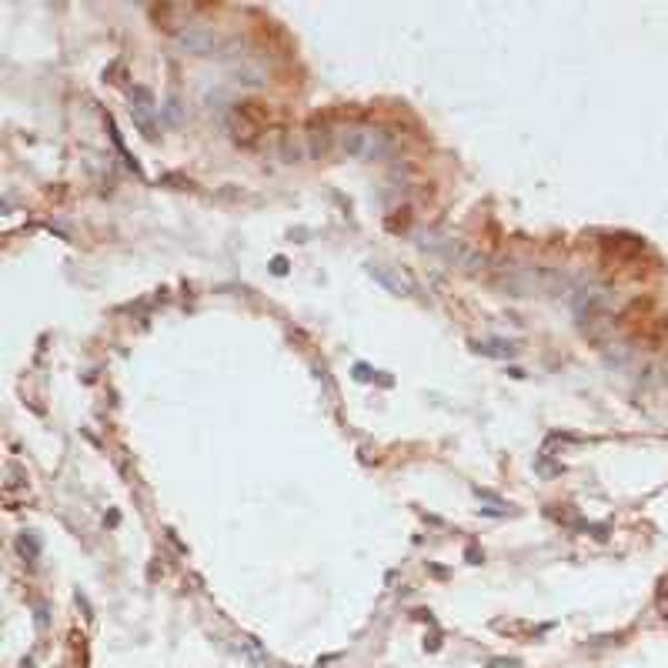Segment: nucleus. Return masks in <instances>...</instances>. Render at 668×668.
I'll return each instance as SVG.
<instances>
[{"label":"nucleus","instance_id":"1","mask_svg":"<svg viewBox=\"0 0 668 668\" xmlns=\"http://www.w3.org/2000/svg\"><path fill=\"white\" fill-rule=\"evenodd\" d=\"M268 124H271V111L264 104H254V101L237 104L235 111H231V120H227V128H231V134H235V141L245 144V147L258 141Z\"/></svg>","mask_w":668,"mask_h":668},{"label":"nucleus","instance_id":"2","mask_svg":"<svg viewBox=\"0 0 668 668\" xmlns=\"http://www.w3.org/2000/svg\"><path fill=\"white\" fill-rule=\"evenodd\" d=\"M341 147L354 157H381L387 151V138L375 128H361V124H352L338 134Z\"/></svg>","mask_w":668,"mask_h":668},{"label":"nucleus","instance_id":"3","mask_svg":"<svg viewBox=\"0 0 668 668\" xmlns=\"http://www.w3.org/2000/svg\"><path fill=\"white\" fill-rule=\"evenodd\" d=\"M625 321H628V325L635 328V334H638V338H645V341H662V338H665V331H668L665 317L652 315V305H642V301H638V305H635L632 311L625 315Z\"/></svg>","mask_w":668,"mask_h":668},{"label":"nucleus","instance_id":"4","mask_svg":"<svg viewBox=\"0 0 668 668\" xmlns=\"http://www.w3.org/2000/svg\"><path fill=\"white\" fill-rule=\"evenodd\" d=\"M601 251H605V258L615 261V264H632L635 258H642L645 254V245L632 235H609L601 241Z\"/></svg>","mask_w":668,"mask_h":668},{"label":"nucleus","instance_id":"5","mask_svg":"<svg viewBox=\"0 0 668 668\" xmlns=\"http://www.w3.org/2000/svg\"><path fill=\"white\" fill-rule=\"evenodd\" d=\"M130 114H134V120L141 124V130L147 134V138H157V130H154V97L151 91H144V87H134V94H130Z\"/></svg>","mask_w":668,"mask_h":668},{"label":"nucleus","instance_id":"6","mask_svg":"<svg viewBox=\"0 0 668 668\" xmlns=\"http://www.w3.org/2000/svg\"><path fill=\"white\" fill-rule=\"evenodd\" d=\"M371 274H375V278H378L381 284H387V288H391L395 294H418V284L411 281L408 274H398V271L385 268V264H378V268H371Z\"/></svg>","mask_w":668,"mask_h":668}]
</instances>
